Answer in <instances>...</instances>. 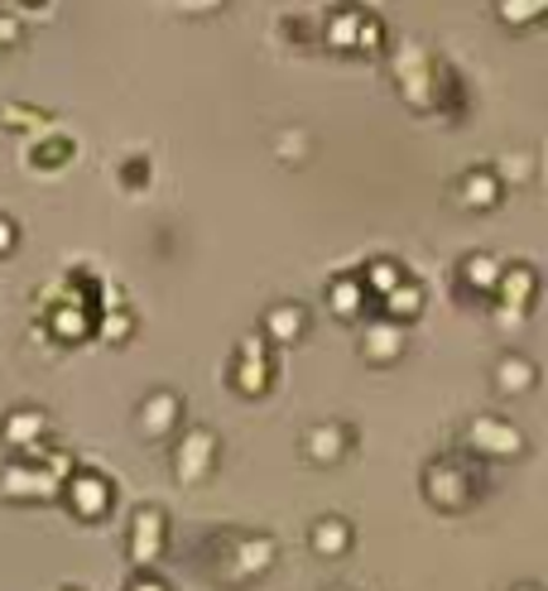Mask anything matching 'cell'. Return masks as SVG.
Here are the masks:
<instances>
[{
    "mask_svg": "<svg viewBox=\"0 0 548 591\" xmlns=\"http://www.w3.org/2000/svg\"><path fill=\"white\" fill-rule=\"evenodd\" d=\"M366 351H371V360H385V356H399V332H389L385 337V323L371 332V342H366Z\"/></svg>",
    "mask_w": 548,
    "mask_h": 591,
    "instance_id": "obj_1",
    "label": "cell"
},
{
    "mask_svg": "<svg viewBox=\"0 0 548 591\" xmlns=\"http://www.w3.org/2000/svg\"><path fill=\"white\" fill-rule=\"evenodd\" d=\"M496 380H500V385L510 380V385H519V389H525V385H529V366H525V360H505V366L496 370Z\"/></svg>",
    "mask_w": 548,
    "mask_h": 591,
    "instance_id": "obj_2",
    "label": "cell"
},
{
    "mask_svg": "<svg viewBox=\"0 0 548 591\" xmlns=\"http://www.w3.org/2000/svg\"><path fill=\"white\" fill-rule=\"evenodd\" d=\"M467 269H471V279H476V284H490V279H496V274H490V269H496V265H490L486 255H476L471 265H461V274H467Z\"/></svg>",
    "mask_w": 548,
    "mask_h": 591,
    "instance_id": "obj_3",
    "label": "cell"
},
{
    "mask_svg": "<svg viewBox=\"0 0 548 591\" xmlns=\"http://www.w3.org/2000/svg\"><path fill=\"white\" fill-rule=\"evenodd\" d=\"M10 245H14V222H10V216H0V255H6Z\"/></svg>",
    "mask_w": 548,
    "mask_h": 591,
    "instance_id": "obj_4",
    "label": "cell"
}]
</instances>
